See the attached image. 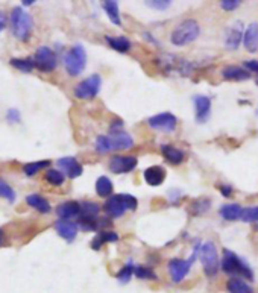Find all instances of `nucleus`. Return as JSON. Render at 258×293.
<instances>
[{
	"label": "nucleus",
	"mask_w": 258,
	"mask_h": 293,
	"mask_svg": "<svg viewBox=\"0 0 258 293\" xmlns=\"http://www.w3.org/2000/svg\"><path fill=\"white\" fill-rule=\"evenodd\" d=\"M100 87H102V78H100V75H91L87 79L81 81L75 87L73 93H75V97L82 99V101H88V99H94L99 94Z\"/></svg>",
	"instance_id": "9"
},
{
	"label": "nucleus",
	"mask_w": 258,
	"mask_h": 293,
	"mask_svg": "<svg viewBox=\"0 0 258 293\" xmlns=\"http://www.w3.org/2000/svg\"><path fill=\"white\" fill-rule=\"evenodd\" d=\"M240 4H241L240 0H222L220 7L225 11H234V10H237L240 7Z\"/></svg>",
	"instance_id": "40"
},
{
	"label": "nucleus",
	"mask_w": 258,
	"mask_h": 293,
	"mask_svg": "<svg viewBox=\"0 0 258 293\" xmlns=\"http://www.w3.org/2000/svg\"><path fill=\"white\" fill-rule=\"evenodd\" d=\"M144 181L150 187H158L166 179V169L161 166H150L144 170Z\"/></svg>",
	"instance_id": "18"
},
{
	"label": "nucleus",
	"mask_w": 258,
	"mask_h": 293,
	"mask_svg": "<svg viewBox=\"0 0 258 293\" xmlns=\"http://www.w3.org/2000/svg\"><path fill=\"white\" fill-rule=\"evenodd\" d=\"M222 76L226 81H234V82H240V81H247L250 78L249 72H246L241 67L237 66H228L222 70Z\"/></svg>",
	"instance_id": "22"
},
{
	"label": "nucleus",
	"mask_w": 258,
	"mask_h": 293,
	"mask_svg": "<svg viewBox=\"0 0 258 293\" xmlns=\"http://www.w3.org/2000/svg\"><path fill=\"white\" fill-rule=\"evenodd\" d=\"M256 114H258V111H256Z\"/></svg>",
	"instance_id": "49"
},
{
	"label": "nucleus",
	"mask_w": 258,
	"mask_h": 293,
	"mask_svg": "<svg viewBox=\"0 0 258 293\" xmlns=\"http://www.w3.org/2000/svg\"><path fill=\"white\" fill-rule=\"evenodd\" d=\"M55 229L58 232L60 237H63L64 240H67L69 243L73 241L78 235V231H79V225L73 220H57L55 222Z\"/></svg>",
	"instance_id": "14"
},
{
	"label": "nucleus",
	"mask_w": 258,
	"mask_h": 293,
	"mask_svg": "<svg viewBox=\"0 0 258 293\" xmlns=\"http://www.w3.org/2000/svg\"><path fill=\"white\" fill-rule=\"evenodd\" d=\"M7 119H8V122H11V123H17V122H20V119H22L20 111H19V110H16V108L8 110V113H7Z\"/></svg>",
	"instance_id": "41"
},
{
	"label": "nucleus",
	"mask_w": 258,
	"mask_h": 293,
	"mask_svg": "<svg viewBox=\"0 0 258 293\" xmlns=\"http://www.w3.org/2000/svg\"><path fill=\"white\" fill-rule=\"evenodd\" d=\"M4 240H5V234H4V229L0 228V245H4Z\"/></svg>",
	"instance_id": "46"
},
{
	"label": "nucleus",
	"mask_w": 258,
	"mask_h": 293,
	"mask_svg": "<svg viewBox=\"0 0 258 293\" xmlns=\"http://www.w3.org/2000/svg\"><path fill=\"white\" fill-rule=\"evenodd\" d=\"M241 211L243 208L238 205V204H225L220 210H219V214L225 219V220H237L241 217Z\"/></svg>",
	"instance_id": "25"
},
{
	"label": "nucleus",
	"mask_w": 258,
	"mask_h": 293,
	"mask_svg": "<svg viewBox=\"0 0 258 293\" xmlns=\"http://www.w3.org/2000/svg\"><path fill=\"white\" fill-rule=\"evenodd\" d=\"M44 179H46L50 185L58 187V185H63V184H64L66 175H64L61 170H58V169H49V170L46 172V175H44Z\"/></svg>",
	"instance_id": "33"
},
{
	"label": "nucleus",
	"mask_w": 258,
	"mask_h": 293,
	"mask_svg": "<svg viewBox=\"0 0 258 293\" xmlns=\"http://www.w3.org/2000/svg\"><path fill=\"white\" fill-rule=\"evenodd\" d=\"M5 26H7V19L2 13H0V32L5 29Z\"/></svg>",
	"instance_id": "45"
},
{
	"label": "nucleus",
	"mask_w": 258,
	"mask_h": 293,
	"mask_svg": "<svg viewBox=\"0 0 258 293\" xmlns=\"http://www.w3.org/2000/svg\"><path fill=\"white\" fill-rule=\"evenodd\" d=\"M120 131H123V122L122 120H114L113 123H111V126H110V132L111 134H114V132H120Z\"/></svg>",
	"instance_id": "42"
},
{
	"label": "nucleus",
	"mask_w": 258,
	"mask_h": 293,
	"mask_svg": "<svg viewBox=\"0 0 258 293\" xmlns=\"http://www.w3.org/2000/svg\"><path fill=\"white\" fill-rule=\"evenodd\" d=\"M102 8L105 10V13H107V16H108V19L111 20V23H114V25H117V26H120L122 25V20H120V11H119V2H104V5H102Z\"/></svg>",
	"instance_id": "27"
},
{
	"label": "nucleus",
	"mask_w": 258,
	"mask_h": 293,
	"mask_svg": "<svg viewBox=\"0 0 258 293\" xmlns=\"http://www.w3.org/2000/svg\"><path fill=\"white\" fill-rule=\"evenodd\" d=\"M137 161L138 160L132 155H114L110 161V170L117 175L129 173L137 167Z\"/></svg>",
	"instance_id": "11"
},
{
	"label": "nucleus",
	"mask_w": 258,
	"mask_h": 293,
	"mask_svg": "<svg viewBox=\"0 0 258 293\" xmlns=\"http://www.w3.org/2000/svg\"><path fill=\"white\" fill-rule=\"evenodd\" d=\"M243 66H244L247 70L258 73V61H246V63H243Z\"/></svg>",
	"instance_id": "43"
},
{
	"label": "nucleus",
	"mask_w": 258,
	"mask_h": 293,
	"mask_svg": "<svg viewBox=\"0 0 258 293\" xmlns=\"http://www.w3.org/2000/svg\"><path fill=\"white\" fill-rule=\"evenodd\" d=\"M100 207L96 202H82L81 204V216L84 219H97Z\"/></svg>",
	"instance_id": "30"
},
{
	"label": "nucleus",
	"mask_w": 258,
	"mask_h": 293,
	"mask_svg": "<svg viewBox=\"0 0 258 293\" xmlns=\"http://www.w3.org/2000/svg\"><path fill=\"white\" fill-rule=\"evenodd\" d=\"M96 151H97L99 154H108V152L113 151L110 135H99V137L96 138Z\"/></svg>",
	"instance_id": "35"
},
{
	"label": "nucleus",
	"mask_w": 258,
	"mask_h": 293,
	"mask_svg": "<svg viewBox=\"0 0 258 293\" xmlns=\"http://www.w3.org/2000/svg\"><path fill=\"white\" fill-rule=\"evenodd\" d=\"M34 22L29 13H26L22 7H16L11 13V31L14 37L20 41H28L32 34Z\"/></svg>",
	"instance_id": "4"
},
{
	"label": "nucleus",
	"mask_w": 258,
	"mask_h": 293,
	"mask_svg": "<svg viewBox=\"0 0 258 293\" xmlns=\"http://www.w3.org/2000/svg\"><path fill=\"white\" fill-rule=\"evenodd\" d=\"M199 252H200V246H199V243H197V245L194 246L193 254L190 255L188 260L172 258V260L167 263V269H169V273H170V278H172L173 282L179 284L181 281H184V278L188 275V272H190V269H191V266H193V263H194V260H196V257H197Z\"/></svg>",
	"instance_id": "7"
},
{
	"label": "nucleus",
	"mask_w": 258,
	"mask_h": 293,
	"mask_svg": "<svg viewBox=\"0 0 258 293\" xmlns=\"http://www.w3.org/2000/svg\"><path fill=\"white\" fill-rule=\"evenodd\" d=\"M10 64L14 69H17V70H20L23 73H29V72H32L35 69L32 58H11L10 60Z\"/></svg>",
	"instance_id": "29"
},
{
	"label": "nucleus",
	"mask_w": 258,
	"mask_h": 293,
	"mask_svg": "<svg viewBox=\"0 0 258 293\" xmlns=\"http://www.w3.org/2000/svg\"><path fill=\"white\" fill-rule=\"evenodd\" d=\"M161 154H163V157L170 164H175L176 166V164H181L184 161V154L178 148H175L172 144H163L161 146Z\"/></svg>",
	"instance_id": "23"
},
{
	"label": "nucleus",
	"mask_w": 258,
	"mask_h": 293,
	"mask_svg": "<svg viewBox=\"0 0 258 293\" xmlns=\"http://www.w3.org/2000/svg\"><path fill=\"white\" fill-rule=\"evenodd\" d=\"M243 35H244V26L243 23L238 20L235 23H232L228 31H226V37H225V46L228 51H237L240 47V44L243 43Z\"/></svg>",
	"instance_id": "12"
},
{
	"label": "nucleus",
	"mask_w": 258,
	"mask_h": 293,
	"mask_svg": "<svg viewBox=\"0 0 258 293\" xmlns=\"http://www.w3.org/2000/svg\"><path fill=\"white\" fill-rule=\"evenodd\" d=\"M26 204H28L29 207H32L34 210H37L38 213H41V214H47V213H50V210H52L49 201H47L46 198H43L41 194H38V193H31V194H28V196H26Z\"/></svg>",
	"instance_id": "20"
},
{
	"label": "nucleus",
	"mask_w": 258,
	"mask_h": 293,
	"mask_svg": "<svg viewBox=\"0 0 258 293\" xmlns=\"http://www.w3.org/2000/svg\"><path fill=\"white\" fill-rule=\"evenodd\" d=\"M134 275L138 279H152V281L157 279V273L150 267H146V266H135Z\"/></svg>",
	"instance_id": "37"
},
{
	"label": "nucleus",
	"mask_w": 258,
	"mask_h": 293,
	"mask_svg": "<svg viewBox=\"0 0 258 293\" xmlns=\"http://www.w3.org/2000/svg\"><path fill=\"white\" fill-rule=\"evenodd\" d=\"M219 190H220V193H222L225 198H228V196L232 193V187H231V185H219Z\"/></svg>",
	"instance_id": "44"
},
{
	"label": "nucleus",
	"mask_w": 258,
	"mask_h": 293,
	"mask_svg": "<svg viewBox=\"0 0 258 293\" xmlns=\"http://www.w3.org/2000/svg\"><path fill=\"white\" fill-rule=\"evenodd\" d=\"M199 34H200L199 23H197L196 20L188 19V20L181 22V23L173 29V32H172V35H170V41H172V44L176 46V47H184V46H187V44L196 41L197 37H199Z\"/></svg>",
	"instance_id": "3"
},
{
	"label": "nucleus",
	"mask_w": 258,
	"mask_h": 293,
	"mask_svg": "<svg viewBox=\"0 0 258 293\" xmlns=\"http://www.w3.org/2000/svg\"><path fill=\"white\" fill-rule=\"evenodd\" d=\"M210 205H211V201L210 199H197V201H194L193 202V207H191L193 214L199 216V214L205 213L210 208Z\"/></svg>",
	"instance_id": "38"
},
{
	"label": "nucleus",
	"mask_w": 258,
	"mask_h": 293,
	"mask_svg": "<svg viewBox=\"0 0 258 293\" xmlns=\"http://www.w3.org/2000/svg\"><path fill=\"white\" fill-rule=\"evenodd\" d=\"M194 110H196V120L199 123H205L210 119L211 113V99L203 94L194 96Z\"/></svg>",
	"instance_id": "15"
},
{
	"label": "nucleus",
	"mask_w": 258,
	"mask_h": 293,
	"mask_svg": "<svg viewBox=\"0 0 258 293\" xmlns=\"http://www.w3.org/2000/svg\"><path fill=\"white\" fill-rule=\"evenodd\" d=\"M110 140H111L113 151H126V149H131L134 146L132 137L129 134L123 132V131L110 134Z\"/></svg>",
	"instance_id": "19"
},
{
	"label": "nucleus",
	"mask_w": 258,
	"mask_h": 293,
	"mask_svg": "<svg viewBox=\"0 0 258 293\" xmlns=\"http://www.w3.org/2000/svg\"><path fill=\"white\" fill-rule=\"evenodd\" d=\"M119 240V235L114 231H100L99 234H96V237L91 240V248L94 251H99L102 248L104 243H114Z\"/></svg>",
	"instance_id": "24"
},
{
	"label": "nucleus",
	"mask_w": 258,
	"mask_h": 293,
	"mask_svg": "<svg viewBox=\"0 0 258 293\" xmlns=\"http://www.w3.org/2000/svg\"><path fill=\"white\" fill-rule=\"evenodd\" d=\"M138 207V201L135 196L128 193L113 194L104 204V210L110 217H122L126 211H134Z\"/></svg>",
	"instance_id": "2"
},
{
	"label": "nucleus",
	"mask_w": 258,
	"mask_h": 293,
	"mask_svg": "<svg viewBox=\"0 0 258 293\" xmlns=\"http://www.w3.org/2000/svg\"><path fill=\"white\" fill-rule=\"evenodd\" d=\"M220 267L228 275H232V276H238L240 275L246 281H252L253 279L252 269L246 264V261H243L235 252H232L229 249H223V257H222Z\"/></svg>",
	"instance_id": "1"
},
{
	"label": "nucleus",
	"mask_w": 258,
	"mask_h": 293,
	"mask_svg": "<svg viewBox=\"0 0 258 293\" xmlns=\"http://www.w3.org/2000/svg\"><path fill=\"white\" fill-rule=\"evenodd\" d=\"M176 117L172 114V113H160L157 116H152L149 120H147V125L152 128V129H157V131H161V132H172L176 129Z\"/></svg>",
	"instance_id": "10"
},
{
	"label": "nucleus",
	"mask_w": 258,
	"mask_h": 293,
	"mask_svg": "<svg viewBox=\"0 0 258 293\" xmlns=\"http://www.w3.org/2000/svg\"><path fill=\"white\" fill-rule=\"evenodd\" d=\"M113 182L110 178L107 176H99L97 181H96V193L100 196V198H108V196H113Z\"/></svg>",
	"instance_id": "28"
},
{
	"label": "nucleus",
	"mask_w": 258,
	"mask_h": 293,
	"mask_svg": "<svg viewBox=\"0 0 258 293\" xmlns=\"http://www.w3.org/2000/svg\"><path fill=\"white\" fill-rule=\"evenodd\" d=\"M226 290L228 293H253L252 285L240 276L229 278L226 282Z\"/></svg>",
	"instance_id": "21"
},
{
	"label": "nucleus",
	"mask_w": 258,
	"mask_h": 293,
	"mask_svg": "<svg viewBox=\"0 0 258 293\" xmlns=\"http://www.w3.org/2000/svg\"><path fill=\"white\" fill-rule=\"evenodd\" d=\"M200 263H202V267H203V272L207 276L213 278L219 273L220 270V258H219V254H217V248L213 241H205L200 245Z\"/></svg>",
	"instance_id": "5"
},
{
	"label": "nucleus",
	"mask_w": 258,
	"mask_h": 293,
	"mask_svg": "<svg viewBox=\"0 0 258 293\" xmlns=\"http://www.w3.org/2000/svg\"><path fill=\"white\" fill-rule=\"evenodd\" d=\"M146 5L149 8H152V10L164 11V10H167L172 5V2H170V0H150V2H146Z\"/></svg>",
	"instance_id": "39"
},
{
	"label": "nucleus",
	"mask_w": 258,
	"mask_h": 293,
	"mask_svg": "<svg viewBox=\"0 0 258 293\" xmlns=\"http://www.w3.org/2000/svg\"><path fill=\"white\" fill-rule=\"evenodd\" d=\"M0 198L10 201L11 204L16 202V191H14V188L2 178H0Z\"/></svg>",
	"instance_id": "34"
},
{
	"label": "nucleus",
	"mask_w": 258,
	"mask_h": 293,
	"mask_svg": "<svg viewBox=\"0 0 258 293\" xmlns=\"http://www.w3.org/2000/svg\"><path fill=\"white\" fill-rule=\"evenodd\" d=\"M240 219H241L243 222H246V223L258 222V205L243 208V211H241V217H240Z\"/></svg>",
	"instance_id": "36"
},
{
	"label": "nucleus",
	"mask_w": 258,
	"mask_h": 293,
	"mask_svg": "<svg viewBox=\"0 0 258 293\" xmlns=\"http://www.w3.org/2000/svg\"><path fill=\"white\" fill-rule=\"evenodd\" d=\"M255 82H256V85H258V78H256V81H255Z\"/></svg>",
	"instance_id": "48"
},
{
	"label": "nucleus",
	"mask_w": 258,
	"mask_h": 293,
	"mask_svg": "<svg viewBox=\"0 0 258 293\" xmlns=\"http://www.w3.org/2000/svg\"><path fill=\"white\" fill-rule=\"evenodd\" d=\"M57 214L63 220H72L81 216V204L76 201H66L57 207Z\"/></svg>",
	"instance_id": "16"
},
{
	"label": "nucleus",
	"mask_w": 258,
	"mask_h": 293,
	"mask_svg": "<svg viewBox=\"0 0 258 293\" xmlns=\"http://www.w3.org/2000/svg\"><path fill=\"white\" fill-rule=\"evenodd\" d=\"M87 54L82 44H75L64 57V67L70 76H79L85 70Z\"/></svg>",
	"instance_id": "6"
},
{
	"label": "nucleus",
	"mask_w": 258,
	"mask_h": 293,
	"mask_svg": "<svg viewBox=\"0 0 258 293\" xmlns=\"http://www.w3.org/2000/svg\"><path fill=\"white\" fill-rule=\"evenodd\" d=\"M105 40H107V43H108L114 51H117V52H120V54H126V52H129L131 47H132L131 41H129L126 37H105Z\"/></svg>",
	"instance_id": "26"
},
{
	"label": "nucleus",
	"mask_w": 258,
	"mask_h": 293,
	"mask_svg": "<svg viewBox=\"0 0 258 293\" xmlns=\"http://www.w3.org/2000/svg\"><path fill=\"white\" fill-rule=\"evenodd\" d=\"M134 270H135V264L129 260V261L117 272V275H116L117 281H119L120 284H128V282L131 281L132 275H134Z\"/></svg>",
	"instance_id": "32"
},
{
	"label": "nucleus",
	"mask_w": 258,
	"mask_h": 293,
	"mask_svg": "<svg viewBox=\"0 0 258 293\" xmlns=\"http://www.w3.org/2000/svg\"><path fill=\"white\" fill-rule=\"evenodd\" d=\"M50 166V161L49 160H41V161H32V163H28L23 166V172L28 175V176H34L37 175L38 172H41L43 169H47Z\"/></svg>",
	"instance_id": "31"
},
{
	"label": "nucleus",
	"mask_w": 258,
	"mask_h": 293,
	"mask_svg": "<svg viewBox=\"0 0 258 293\" xmlns=\"http://www.w3.org/2000/svg\"><path fill=\"white\" fill-rule=\"evenodd\" d=\"M58 167L70 179L79 178L84 173V167L81 166V163L75 157H63V158H60L58 160Z\"/></svg>",
	"instance_id": "13"
},
{
	"label": "nucleus",
	"mask_w": 258,
	"mask_h": 293,
	"mask_svg": "<svg viewBox=\"0 0 258 293\" xmlns=\"http://www.w3.org/2000/svg\"><path fill=\"white\" fill-rule=\"evenodd\" d=\"M22 4H23L25 7H31V5H32V4H35V2H34V0H23Z\"/></svg>",
	"instance_id": "47"
},
{
	"label": "nucleus",
	"mask_w": 258,
	"mask_h": 293,
	"mask_svg": "<svg viewBox=\"0 0 258 293\" xmlns=\"http://www.w3.org/2000/svg\"><path fill=\"white\" fill-rule=\"evenodd\" d=\"M243 46L249 54L258 52V23H250L243 35Z\"/></svg>",
	"instance_id": "17"
},
{
	"label": "nucleus",
	"mask_w": 258,
	"mask_h": 293,
	"mask_svg": "<svg viewBox=\"0 0 258 293\" xmlns=\"http://www.w3.org/2000/svg\"><path fill=\"white\" fill-rule=\"evenodd\" d=\"M32 61H34L35 69H38L40 72H44V73L54 72L57 69V66H58V57H57V54L50 47H47V46L38 47L35 51V54H34Z\"/></svg>",
	"instance_id": "8"
}]
</instances>
